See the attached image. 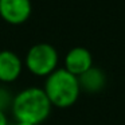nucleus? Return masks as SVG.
<instances>
[{
	"label": "nucleus",
	"mask_w": 125,
	"mask_h": 125,
	"mask_svg": "<svg viewBox=\"0 0 125 125\" xmlns=\"http://www.w3.org/2000/svg\"><path fill=\"white\" fill-rule=\"evenodd\" d=\"M50 104L43 87L28 86L14 95L11 112L16 122L41 125L51 114Z\"/></svg>",
	"instance_id": "1"
},
{
	"label": "nucleus",
	"mask_w": 125,
	"mask_h": 125,
	"mask_svg": "<svg viewBox=\"0 0 125 125\" xmlns=\"http://www.w3.org/2000/svg\"><path fill=\"white\" fill-rule=\"evenodd\" d=\"M43 90L52 108L66 109L73 106L81 94L78 77L69 73L66 69L58 67L54 73L46 77Z\"/></svg>",
	"instance_id": "2"
},
{
	"label": "nucleus",
	"mask_w": 125,
	"mask_h": 125,
	"mask_svg": "<svg viewBox=\"0 0 125 125\" xmlns=\"http://www.w3.org/2000/svg\"><path fill=\"white\" fill-rule=\"evenodd\" d=\"M59 55L52 44L41 42L28 49L24 57V67L35 77L46 78L58 69Z\"/></svg>",
	"instance_id": "3"
},
{
	"label": "nucleus",
	"mask_w": 125,
	"mask_h": 125,
	"mask_svg": "<svg viewBox=\"0 0 125 125\" xmlns=\"http://www.w3.org/2000/svg\"><path fill=\"white\" fill-rule=\"evenodd\" d=\"M32 12L31 0H0V16L10 24H22Z\"/></svg>",
	"instance_id": "4"
},
{
	"label": "nucleus",
	"mask_w": 125,
	"mask_h": 125,
	"mask_svg": "<svg viewBox=\"0 0 125 125\" xmlns=\"http://www.w3.org/2000/svg\"><path fill=\"white\" fill-rule=\"evenodd\" d=\"M93 65V55L86 47L77 46L67 51L63 61V69L71 73L73 75L79 77L87 71Z\"/></svg>",
	"instance_id": "5"
},
{
	"label": "nucleus",
	"mask_w": 125,
	"mask_h": 125,
	"mask_svg": "<svg viewBox=\"0 0 125 125\" xmlns=\"http://www.w3.org/2000/svg\"><path fill=\"white\" fill-rule=\"evenodd\" d=\"M23 71V61L11 50H0V82L12 83Z\"/></svg>",
	"instance_id": "6"
},
{
	"label": "nucleus",
	"mask_w": 125,
	"mask_h": 125,
	"mask_svg": "<svg viewBox=\"0 0 125 125\" xmlns=\"http://www.w3.org/2000/svg\"><path fill=\"white\" fill-rule=\"evenodd\" d=\"M81 92L87 94H97L101 93L106 86V74L102 69L97 66H92L87 71L78 77Z\"/></svg>",
	"instance_id": "7"
},
{
	"label": "nucleus",
	"mask_w": 125,
	"mask_h": 125,
	"mask_svg": "<svg viewBox=\"0 0 125 125\" xmlns=\"http://www.w3.org/2000/svg\"><path fill=\"white\" fill-rule=\"evenodd\" d=\"M12 101H14V95L11 94V92L7 87L0 86V110L7 112L8 109L11 110Z\"/></svg>",
	"instance_id": "8"
},
{
	"label": "nucleus",
	"mask_w": 125,
	"mask_h": 125,
	"mask_svg": "<svg viewBox=\"0 0 125 125\" xmlns=\"http://www.w3.org/2000/svg\"><path fill=\"white\" fill-rule=\"evenodd\" d=\"M0 125H10L7 113H6V112H3V110H0Z\"/></svg>",
	"instance_id": "9"
},
{
	"label": "nucleus",
	"mask_w": 125,
	"mask_h": 125,
	"mask_svg": "<svg viewBox=\"0 0 125 125\" xmlns=\"http://www.w3.org/2000/svg\"><path fill=\"white\" fill-rule=\"evenodd\" d=\"M14 125H31V124H27V122H15Z\"/></svg>",
	"instance_id": "10"
}]
</instances>
